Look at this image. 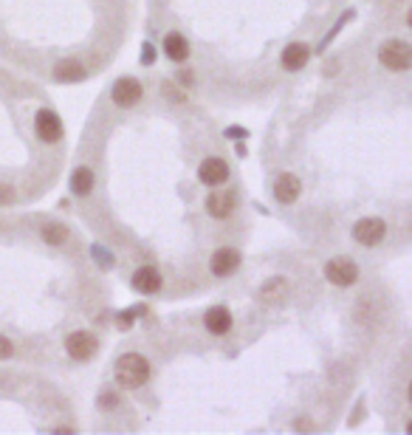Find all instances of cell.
I'll return each mask as SVG.
<instances>
[{"mask_svg": "<svg viewBox=\"0 0 412 435\" xmlns=\"http://www.w3.org/2000/svg\"><path fill=\"white\" fill-rule=\"evenodd\" d=\"M94 257H99L105 266H110V263H113V260L108 257V252H105V249H96V246H94Z\"/></svg>", "mask_w": 412, "mask_h": 435, "instance_id": "22", "label": "cell"}, {"mask_svg": "<svg viewBox=\"0 0 412 435\" xmlns=\"http://www.w3.org/2000/svg\"><path fill=\"white\" fill-rule=\"evenodd\" d=\"M12 353H15V345H12V339L0 336V359H9Z\"/></svg>", "mask_w": 412, "mask_h": 435, "instance_id": "19", "label": "cell"}, {"mask_svg": "<svg viewBox=\"0 0 412 435\" xmlns=\"http://www.w3.org/2000/svg\"><path fill=\"white\" fill-rule=\"evenodd\" d=\"M150 379V362L142 353H124L116 362V382L122 387H142Z\"/></svg>", "mask_w": 412, "mask_h": 435, "instance_id": "1", "label": "cell"}, {"mask_svg": "<svg viewBox=\"0 0 412 435\" xmlns=\"http://www.w3.org/2000/svg\"><path fill=\"white\" fill-rule=\"evenodd\" d=\"M235 206H237V195L232 190H221V192H212L209 198H206V212H209L212 218H218V221L229 218Z\"/></svg>", "mask_w": 412, "mask_h": 435, "instance_id": "9", "label": "cell"}, {"mask_svg": "<svg viewBox=\"0 0 412 435\" xmlns=\"http://www.w3.org/2000/svg\"><path fill=\"white\" fill-rule=\"evenodd\" d=\"M145 62H147V65L153 62V48H150V45H145Z\"/></svg>", "mask_w": 412, "mask_h": 435, "instance_id": "24", "label": "cell"}, {"mask_svg": "<svg viewBox=\"0 0 412 435\" xmlns=\"http://www.w3.org/2000/svg\"><path fill=\"white\" fill-rule=\"evenodd\" d=\"M110 97H113V102H116L119 108H133L135 102H139V99L145 97V88H142V83H139V80H133V77H122V80H116V83H113Z\"/></svg>", "mask_w": 412, "mask_h": 435, "instance_id": "6", "label": "cell"}, {"mask_svg": "<svg viewBox=\"0 0 412 435\" xmlns=\"http://www.w3.org/2000/svg\"><path fill=\"white\" fill-rule=\"evenodd\" d=\"M96 348H99V342L88 331H74V334L65 336V350H68V356L77 359V362H88L96 353Z\"/></svg>", "mask_w": 412, "mask_h": 435, "instance_id": "4", "label": "cell"}, {"mask_svg": "<svg viewBox=\"0 0 412 435\" xmlns=\"http://www.w3.org/2000/svg\"><path fill=\"white\" fill-rule=\"evenodd\" d=\"M133 288L139 294H159L161 292V274H159V269H153V266H142L139 271L133 274Z\"/></svg>", "mask_w": 412, "mask_h": 435, "instance_id": "11", "label": "cell"}, {"mask_svg": "<svg viewBox=\"0 0 412 435\" xmlns=\"http://www.w3.org/2000/svg\"><path fill=\"white\" fill-rule=\"evenodd\" d=\"M308 57H311V48L305 45V43H291V45H286V51H283V68L286 71H300V68H305L308 65Z\"/></svg>", "mask_w": 412, "mask_h": 435, "instance_id": "14", "label": "cell"}, {"mask_svg": "<svg viewBox=\"0 0 412 435\" xmlns=\"http://www.w3.org/2000/svg\"><path fill=\"white\" fill-rule=\"evenodd\" d=\"M237 266H240V252L232 246H223L212 255V274L218 277H229L232 271H237Z\"/></svg>", "mask_w": 412, "mask_h": 435, "instance_id": "13", "label": "cell"}, {"mask_svg": "<svg viewBox=\"0 0 412 435\" xmlns=\"http://www.w3.org/2000/svg\"><path fill=\"white\" fill-rule=\"evenodd\" d=\"M302 192V184L294 173H283L277 181H274V198H277L280 204H294Z\"/></svg>", "mask_w": 412, "mask_h": 435, "instance_id": "12", "label": "cell"}, {"mask_svg": "<svg viewBox=\"0 0 412 435\" xmlns=\"http://www.w3.org/2000/svg\"><path fill=\"white\" fill-rule=\"evenodd\" d=\"M325 277H328L333 285L348 288V285H353V283L359 280V266H356L353 260H348V257H333V260H328V266H325Z\"/></svg>", "mask_w": 412, "mask_h": 435, "instance_id": "3", "label": "cell"}, {"mask_svg": "<svg viewBox=\"0 0 412 435\" xmlns=\"http://www.w3.org/2000/svg\"><path fill=\"white\" fill-rule=\"evenodd\" d=\"M178 83H184V85H192V74H189V71H178Z\"/></svg>", "mask_w": 412, "mask_h": 435, "instance_id": "23", "label": "cell"}, {"mask_svg": "<svg viewBox=\"0 0 412 435\" xmlns=\"http://www.w3.org/2000/svg\"><path fill=\"white\" fill-rule=\"evenodd\" d=\"M203 325H206V331H209V334L223 336V334L232 331V311L226 306H212L209 311L203 314Z\"/></svg>", "mask_w": 412, "mask_h": 435, "instance_id": "10", "label": "cell"}, {"mask_svg": "<svg viewBox=\"0 0 412 435\" xmlns=\"http://www.w3.org/2000/svg\"><path fill=\"white\" fill-rule=\"evenodd\" d=\"M384 235H387V224L381 218H362V221L353 227V238L362 246H376L384 241Z\"/></svg>", "mask_w": 412, "mask_h": 435, "instance_id": "7", "label": "cell"}, {"mask_svg": "<svg viewBox=\"0 0 412 435\" xmlns=\"http://www.w3.org/2000/svg\"><path fill=\"white\" fill-rule=\"evenodd\" d=\"M164 54H167L172 62H184V59L189 57V43H186V37L178 34V31L167 34V37H164Z\"/></svg>", "mask_w": 412, "mask_h": 435, "instance_id": "15", "label": "cell"}, {"mask_svg": "<svg viewBox=\"0 0 412 435\" xmlns=\"http://www.w3.org/2000/svg\"><path fill=\"white\" fill-rule=\"evenodd\" d=\"M40 232H43V241L51 243V246H59V243L68 241V229H65L62 224H43Z\"/></svg>", "mask_w": 412, "mask_h": 435, "instance_id": "18", "label": "cell"}, {"mask_svg": "<svg viewBox=\"0 0 412 435\" xmlns=\"http://www.w3.org/2000/svg\"><path fill=\"white\" fill-rule=\"evenodd\" d=\"M34 130H37V138L45 141V144H57V141L62 138V122H59V116H57L54 110H48V108L37 110V116H34Z\"/></svg>", "mask_w": 412, "mask_h": 435, "instance_id": "5", "label": "cell"}, {"mask_svg": "<svg viewBox=\"0 0 412 435\" xmlns=\"http://www.w3.org/2000/svg\"><path fill=\"white\" fill-rule=\"evenodd\" d=\"M54 77L59 83H82L85 80V68L77 62V59H62L57 68H54Z\"/></svg>", "mask_w": 412, "mask_h": 435, "instance_id": "16", "label": "cell"}, {"mask_svg": "<svg viewBox=\"0 0 412 435\" xmlns=\"http://www.w3.org/2000/svg\"><path fill=\"white\" fill-rule=\"evenodd\" d=\"M133 317H139V308H133V311H124V314L119 317V325H122V328H130V325H133Z\"/></svg>", "mask_w": 412, "mask_h": 435, "instance_id": "20", "label": "cell"}, {"mask_svg": "<svg viewBox=\"0 0 412 435\" xmlns=\"http://www.w3.org/2000/svg\"><path fill=\"white\" fill-rule=\"evenodd\" d=\"M378 59H381L384 68L398 71L401 74V71H409V65H412V48L404 40H390V43H384L378 48Z\"/></svg>", "mask_w": 412, "mask_h": 435, "instance_id": "2", "label": "cell"}, {"mask_svg": "<svg viewBox=\"0 0 412 435\" xmlns=\"http://www.w3.org/2000/svg\"><path fill=\"white\" fill-rule=\"evenodd\" d=\"M94 184H96V176H94L91 167H77L71 173V190H74V195H88L94 190Z\"/></svg>", "mask_w": 412, "mask_h": 435, "instance_id": "17", "label": "cell"}, {"mask_svg": "<svg viewBox=\"0 0 412 435\" xmlns=\"http://www.w3.org/2000/svg\"><path fill=\"white\" fill-rule=\"evenodd\" d=\"M15 201V190L12 187H0V204H12Z\"/></svg>", "mask_w": 412, "mask_h": 435, "instance_id": "21", "label": "cell"}, {"mask_svg": "<svg viewBox=\"0 0 412 435\" xmlns=\"http://www.w3.org/2000/svg\"><path fill=\"white\" fill-rule=\"evenodd\" d=\"M198 178H200V184H206V187H221V184L229 181V164H226L223 159H218V156H209V159L200 162Z\"/></svg>", "mask_w": 412, "mask_h": 435, "instance_id": "8", "label": "cell"}]
</instances>
